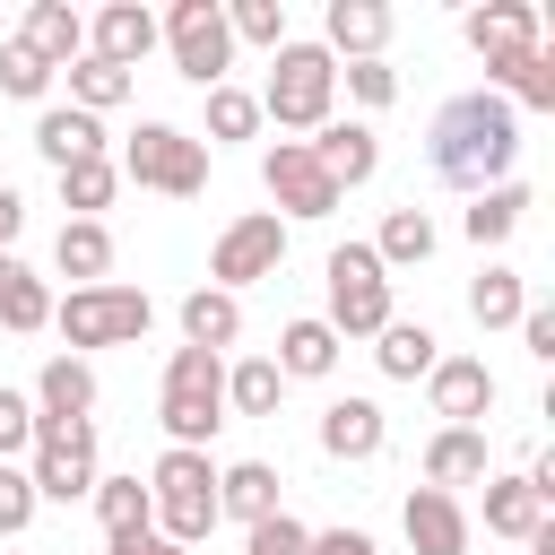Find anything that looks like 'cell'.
Returning <instances> with one entry per match:
<instances>
[{
    "mask_svg": "<svg viewBox=\"0 0 555 555\" xmlns=\"http://www.w3.org/2000/svg\"><path fill=\"white\" fill-rule=\"evenodd\" d=\"M147 512H156V538H173V546H199L208 529H217V460L208 451H156V468H147Z\"/></svg>",
    "mask_w": 555,
    "mask_h": 555,
    "instance_id": "cell-5",
    "label": "cell"
},
{
    "mask_svg": "<svg viewBox=\"0 0 555 555\" xmlns=\"http://www.w3.org/2000/svg\"><path fill=\"white\" fill-rule=\"evenodd\" d=\"M52 182H61V208H69V217H95V208H113V191H121L113 156H87V165H69V173H52Z\"/></svg>",
    "mask_w": 555,
    "mask_h": 555,
    "instance_id": "cell-37",
    "label": "cell"
},
{
    "mask_svg": "<svg viewBox=\"0 0 555 555\" xmlns=\"http://www.w3.org/2000/svg\"><path fill=\"white\" fill-rule=\"evenodd\" d=\"M304 538H312V529H304V520L278 503L269 520H251V529H243V555H304Z\"/></svg>",
    "mask_w": 555,
    "mask_h": 555,
    "instance_id": "cell-43",
    "label": "cell"
},
{
    "mask_svg": "<svg viewBox=\"0 0 555 555\" xmlns=\"http://www.w3.org/2000/svg\"><path fill=\"white\" fill-rule=\"evenodd\" d=\"M0 330H17V338L52 330V286H43L17 251H0Z\"/></svg>",
    "mask_w": 555,
    "mask_h": 555,
    "instance_id": "cell-30",
    "label": "cell"
},
{
    "mask_svg": "<svg viewBox=\"0 0 555 555\" xmlns=\"http://www.w3.org/2000/svg\"><path fill=\"white\" fill-rule=\"evenodd\" d=\"M546 520H555V494H546L529 468H503V477H486V538H512V546H529Z\"/></svg>",
    "mask_w": 555,
    "mask_h": 555,
    "instance_id": "cell-15",
    "label": "cell"
},
{
    "mask_svg": "<svg viewBox=\"0 0 555 555\" xmlns=\"http://www.w3.org/2000/svg\"><path fill=\"white\" fill-rule=\"evenodd\" d=\"M156 416H165V442H173V451H208V434L225 425V356L173 347V356H165Z\"/></svg>",
    "mask_w": 555,
    "mask_h": 555,
    "instance_id": "cell-4",
    "label": "cell"
},
{
    "mask_svg": "<svg viewBox=\"0 0 555 555\" xmlns=\"http://www.w3.org/2000/svg\"><path fill=\"white\" fill-rule=\"evenodd\" d=\"M234 139H260V95L251 87H208V130H199V147H234Z\"/></svg>",
    "mask_w": 555,
    "mask_h": 555,
    "instance_id": "cell-34",
    "label": "cell"
},
{
    "mask_svg": "<svg viewBox=\"0 0 555 555\" xmlns=\"http://www.w3.org/2000/svg\"><path fill=\"white\" fill-rule=\"evenodd\" d=\"M225 35L278 52V43H286V0H225Z\"/></svg>",
    "mask_w": 555,
    "mask_h": 555,
    "instance_id": "cell-38",
    "label": "cell"
},
{
    "mask_svg": "<svg viewBox=\"0 0 555 555\" xmlns=\"http://www.w3.org/2000/svg\"><path fill=\"white\" fill-rule=\"evenodd\" d=\"M35 156H43L52 173H69V165L104 156V121L78 113V104H43V113H35Z\"/></svg>",
    "mask_w": 555,
    "mask_h": 555,
    "instance_id": "cell-22",
    "label": "cell"
},
{
    "mask_svg": "<svg viewBox=\"0 0 555 555\" xmlns=\"http://www.w3.org/2000/svg\"><path fill=\"white\" fill-rule=\"evenodd\" d=\"M460 35H468V52H477L486 69H503V61L538 52V9H529V0H486V9L460 17Z\"/></svg>",
    "mask_w": 555,
    "mask_h": 555,
    "instance_id": "cell-16",
    "label": "cell"
},
{
    "mask_svg": "<svg viewBox=\"0 0 555 555\" xmlns=\"http://www.w3.org/2000/svg\"><path fill=\"white\" fill-rule=\"evenodd\" d=\"M17 234H26V199L17 182H0V251H17Z\"/></svg>",
    "mask_w": 555,
    "mask_h": 555,
    "instance_id": "cell-47",
    "label": "cell"
},
{
    "mask_svg": "<svg viewBox=\"0 0 555 555\" xmlns=\"http://www.w3.org/2000/svg\"><path fill=\"white\" fill-rule=\"evenodd\" d=\"M512 330H520V347H529L538 364H555V304H538V295H529V312H520Z\"/></svg>",
    "mask_w": 555,
    "mask_h": 555,
    "instance_id": "cell-44",
    "label": "cell"
},
{
    "mask_svg": "<svg viewBox=\"0 0 555 555\" xmlns=\"http://www.w3.org/2000/svg\"><path fill=\"white\" fill-rule=\"evenodd\" d=\"M87 52L113 61V69H139V61L156 52V17H147L139 0H104V9L87 17Z\"/></svg>",
    "mask_w": 555,
    "mask_h": 555,
    "instance_id": "cell-20",
    "label": "cell"
},
{
    "mask_svg": "<svg viewBox=\"0 0 555 555\" xmlns=\"http://www.w3.org/2000/svg\"><path fill=\"white\" fill-rule=\"evenodd\" d=\"M304 555H382V546H373L364 529H312V538H304Z\"/></svg>",
    "mask_w": 555,
    "mask_h": 555,
    "instance_id": "cell-45",
    "label": "cell"
},
{
    "mask_svg": "<svg viewBox=\"0 0 555 555\" xmlns=\"http://www.w3.org/2000/svg\"><path fill=\"white\" fill-rule=\"evenodd\" d=\"M278 269H286V217H278V208H243V217L208 243V286H217V295H243V286L278 278Z\"/></svg>",
    "mask_w": 555,
    "mask_h": 555,
    "instance_id": "cell-9",
    "label": "cell"
},
{
    "mask_svg": "<svg viewBox=\"0 0 555 555\" xmlns=\"http://www.w3.org/2000/svg\"><path fill=\"white\" fill-rule=\"evenodd\" d=\"M113 173L139 182V191H165V199H199V191H208V147H199V130H182V121H139V130L121 139Z\"/></svg>",
    "mask_w": 555,
    "mask_h": 555,
    "instance_id": "cell-6",
    "label": "cell"
},
{
    "mask_svg": "<svg viewBox=\"0 0 555 555\" xmlns=\"http://www.w3.org/2000/svg\"><path fill=\"white\" fill-rule=\"evenodd\" d=\"M382 43H390V9L382 0H330V17H321V52L330 61H382Z\"/></svg>",
    "mask_w": 555,
    "mask_h": 555,
    "instance_id": "cell-21",
    "label": "cell"
},
{
    "mask_svg": "<svg viewBox=\"0 0 555 555\" xmlns=\"http://www.w3.org/2000/svg\"><path fill=\"white\" fill-rule=\"evenodd\" d=\"M304 147H312V165L338 182V199H347V191H364V182L382 173V130H373V121H356V113H347V121L330 113V121H321Z\"/></svg>",
    "mask_w": 555,
    "mask_h": 555,
    "instance_id": "cell-12",
    "label": "cell"
},
{
    "mask_svg": "<svg viewBox=\"0 0 555 555\" xmlns=\"http://www.w3.org/2000/svg\"><path fill=\"white\" fill-rule=\"evenodd\" d=\"M520 312H529V278H520L512 260H486V269L468 278V321H477V330H512Z\"/></svg>",
    "mask_w": 555,
    "mask_h": 555,
    "instance_id": "cell-28",
    "label": "cell"
},
{
    "mask_svg": "<svg viewBox=\"0 0 555 555\" xmlns=\"http://www.w3.org/2000/svg\"><path fill=\"white\" fill-rule=\"evenodd\" d=\"M104 555H191V546H173L156 529H121V538H104Z\"/></svg>",
    "mask_w": 555,
    "mask_h": 555,
    "instance_id": "cell-46",
    "label": "cell"
},
{
    "mask_svg": "<svg viewBox=\"0 0 555 555\" xmlns=\"http://www.w3.org/2000/svg\"><path fill=\"white\" fill-rule=\"evenodd\" d=\"M425 399H434V416H442V425H486V416H494V399H503V382H494V364H486V356H442V364L425 373Z\"/></svg>",
    "mask_w": 555,
    "mask_h": 555,
    "instance_id": "cell-13",
    "label": "cell"
},
{
    "mask_svg": "<svg viewBox=\"0 0 555 555\" xmlns=\"http://www.w3.org/2000/svg\"><path fill=\"white\" fill-rule=\"evenodd\" d=\"M434 243H442V234H434V217L408 199V208H390V217H382L373 260H382V269H425V260H434Z\"/></svg>",
    "mask_w": 555,
    "mask_h": 555,
    "instance_id": "cell-32",
    "label": "cell"
},
{
    "mask_svg": "<svg viewBox=\"0 0 555 555\" xmlns=\"http://www.w3.org/2000/svg\"><path fill=\"white\" fill-rule=\"evenodd\" d=\"M373 364H382V382H425V373L442 364V338H434L425 321H390V330L373 338Z\"/></svg>",
    "mask_w": 555,
    "mask_h": 555,
    "instance_id": "cell-31",
    "label": "cell"
},
{
    "mask_svg": "<svg viewBox=\"0 0 555 555\" xmlns=\"http://www.w3.org/2000/svg\"><path fill=\"white\" fill-rule=\"evenodd\" d=\"M35 512H43V503H35V477L0 460V538H26V529H35Z\"/></svg>",
    "mask_w": 555,
    "mask_h": 555,
    "instance_id": "cell-41",
    "label": "cell"
},
{
    "mask_svg": "<svg viewBox=\"0 0 555 555\" xmlns=\"http://www.w3.org/2000/svg\"><path fill=\"white\" fill-rule=\"evenodd\" d=\"M278 399H286V373H278L269 356L225 364V408H234V416H278Z\"/></svg>",
    "mask_w": 555,
    "mask_h": 555,
    "instance_id": "cell-35",
    "label": "cell"
},
{
    "mask_svg": "<svg viewBox=\"0 0 555 555\" xmlns=\"http://www.w3.org/2000/svg\"><path fill=\"white\" fill-rule=\"evenodd\" d=\"M52 269H61L69 286H104V278H113V225H104V217H61Z\"/></svg>",
    "mask_w": 555,
    "mask_h": 555,
    "instance_id": "cell-24",
    "label": "cell"
},
{
    "mask_svg": "<svg viewBox=\"0 0 555 555\" xmlns=\"http://www.w3.org/2000/svg\"><path fill=\"white\" fill-rule=\"evenodd\" d=\"M61 78H69V104H78V113H95V121H104L113 104H130V69H113V61H95V52H78Z\"/></svg>",
    "mask_w": 555,
    "mask_h": 555,
    "instance_id": "cell-33",
    "label": "cell"
},
{
    "mask_svg": "<svg viewBox=\"0 0 555 555\" xmlns=\"http://www.w3.org/2000/svg\"><path fill=\"white\" fill-rule=\"evenodd\" d=\"M399 529H408V555H468V538H477L468 503L460 494H434V486H408Z\"/></svg>",
    "mask_w": 555,
    "mask_h": 555,
    "instance_id": "cell-14",
    "label": "cell"
},
{
    "mask_svg": "<svg viewBox=\"0 0 555 555\" xmlns=\"http://www.w3.org/2000/svg\"><path fill=\"white\" fill-rule=\"evenodd\" d=\"M147 321H156L147 286H121V278H104V286H69V295L52 304L61 356H87V347H139Z\"/></svg>",
    "mask_w": 555,
    "mask_h": 555,
    "instance_id": "cell-3",
    "label": "cell"
},
{
    "mask_svg": "<svg viewBox=\"0 0 555 555\" xmlns=\"http://www.w3.org/2000/svg\"><path fill=\"white\" fill-rule=\"evenodd\" d=\"M338 87H347V95H356L364 113L399 104V69H390V61H347V69H338Z\"/></svg>",
    "mask_w": 555,
    "mask_h": 555,
    "instance_id": "cell-40",
    "label": "cell"
},
{
    "mask_svg": "<svg viewBox=\"0 0 555 555\" xmlns=\"http://www.w3.org/2000/svg\"><path fill=\"white\" fill-rule=\"evenodd\" d=\"M321 278H330V330H338V347L347 338H382L399 312H390V269L373 260V243H338L330 260H321Z\"/></svg>",
    "mask_w": 555,
    "mask_h": 555,
    "instance_id": "cell-7",
    "label": "cell"
},
{
    "mask_svg": "<svg viewBox=\"0 0 555 555\" xmlns=\"http://www.w3.org/2000/svg\"><path fill=\"white\" fill-rule=\"evenodd\" d=\"M260 182H269V199H278V217H286V225H321V217L338 208V182L312 165V147H304V139H278V147L260 156Z\"/></svg>",
    "mask_w": 555,
    "mask_h": 555,
    "instance_id": "cell-11",
    "label": "cell"
},
{
    "mask_svg": "<svg viewBox=\"0 0 555 555\" xmlns=\"http://www.w3.org/2000/svg\"><path fill=\"white\" fill-rule=\"evenodd\" d=\"M173 321H182V347H208V356H225V347L243 338V295H217V286H191V295L173 304Z\"/></svg>",
    "mask_w": 555,
    "mask_h": 555,
    "instance_id": "cell-26",
    "label": "cell"
},
{
    "mask_svg": "<svg viewBox=\"0 0 555 555\" xmlns=\"http://www.w3.org/2000/svg\"><path fill=\"white\" fill-rule=\"evenodd\" d=\"M286 382H330L338 373V330L321 321V312H295L286 330H278V356H269Z\"/></svg>",
    "mask_w": 555,
    "mask_h": 555,
    "instance_id": "cell-25",
    "label": "cell"
},
{
    "mask_svg": "<svg viewBox=\"0 0 555 555\" xmlns=\"http://www.w3.org/2000/svg\"><path fill=\"white\" fill-rule=\"evenodd\" d=\"M520 217H529V182H494V191H477V199L460 208V234H468L477 251H503V243L520 234Z\"/></svg>",
    "mask_w": 555,
    "mask_h": 555,
    "instance_id": "cell-27",
    "label": "cell"
},
{
    "mask_svg": "<svg viewBox=\"0 0 555 555\" xmlns=\"http://www.w3.org/2000/svg\"><path fill=\"white\" fill-rule=\"evenodd\" d=\"M26 477H35V503H87L95 494V416L87 425H43L35 416V451H26Z\"/></svg>",
    "mask_w": 555,
    "mask_h": 555,
    "instance_id": "cell-10",
    "label": "cell"
},
{
    "mask_svg": "<svg viewBox=\"0 0 555 555\" xmlns=\"http://www.w3.org/2000/svg\"><path fill=\"white\" fill-rule=\"evenodd\" d=\"M425 156H434V182H451V191L477 199V191L512 182V165H520V113H512L503 95L468 87V95H451V104L434 113Z\"/></svg>",
    "mask_w": 555,
    "mask_h": 555,
    "instance_id": "cell-1",
    "label": "cell"
},
{
    "mask_svg": "<svg viewBox=\"0 0 555 555\" xmlns=\"http://www.w3.org/2000/svg\"><path fill=\"white\" fill-rule=\"evenodd\" d=\"M35 416L43 425H87L95 416V364L87 356H43V373H35Z\"/></svg>",
    "mask_w": 555,
    "mask_h": 555,
    "instance_id": "cell-17",
    "label": "cell"
},
{
    "mask_svg": "<svg viewBox=\"0 0 555 555\" xmlns=\"http://www.w3.org/2000/svg\"><path fill=\"white\" fill-rule=\"evenodd\" d=\"M312 434H321V451H330V460H382L390 416H382V399H356V390H347V399H330V408H321V425H312Z\"/></svg>",
    "mask_w": 555,
    "mask_h": 555,
    "instance_id": "cell-18",
    "label": "cell"
},
{
    "mask_svg": "<svg viewBox=\"0 0 555 555\" xmlns=\"http://www.w3.org/2000/svg\"><path fill=\"white\" fill-rule=\"evenodd\" d=\"M338 113V61L321 52V43H278L269 52V87H260V121H278V130H295V139H312L321 121Z\"/></svg>",
    "mask_w": 555,
    "mask_h": 555,
    "instance_id": "cell-2",
    "label": "cell"
},
{
    "mask_svg": "<svg viewBox=\"0 0 555 555\" xmlns=\"http://www.w3.org/2000/svg\"><path fill=\"white\" fill-rule=\"evenodd\" d=\"M494 468H486V425H442L434 442H425V486L434 494H460V486H486Z\"/></svg>",
    "mask_w": 555,
    "mask_h": 555,
    "instance_id": "cell-23",
    "label": "cell"
},
{
    "mask_svg": "<svg viewBox=\"0 0 555 555\" xmlns=\"http://www.w3.org/2000/svg\"><path fill=\"white\" fill-rule=\"evenodd\" d=\"M0 95H17V104H43V95H52V69H43L17 35L0 43Z\"/></svg>",
    "mask_w": 555,
    "mask_h": 555,
    "instance_id": "cell-39",
    "label": "cell"
},
{
    "mask_svg": "<svg viewBox=\"0 0 555 555\" xmlns=\"http://www.w3.org/2000/svg\"><path fill=\"white\" fill-rule=\"evenodd\" d=\"M95 520H104V538H121V529H156V512H147V486L139 477H95Z\"/></svg>",
    "mask_w": 555,
    "mask_h": 555,
    "instance_id": "cell-36",
    "label": "cell"
},
{
    "mask_svg": "<svg viewBox=\"0 0 555 555\" xmlns=\"http://www.w3.org/2000/svg\"><path fill=\"white\" fill-rule=\"evenodd\" d=\"M26 451H35V399H26V390H9V382H0V460H9V468H17V460H26Z\"/></svg>",
    "mask_w": 555,
    "mask_h": 555,
    "instance_id": "cell-42",
    "label": "cell"
},
{
    "mask_svg": "<svg viewBox=\"0 0 555 555\" xmlns=\"http://www.w3.org/2000/svg\"><path fill=\"white\" fill-rule=\"evenodd\" d=\"M17 43H26V52H35L52 78H61V69L87 52V17H78L69 0H26V17H17Z\"/></svg>",
    "mask_w": 555,
    "mask_h": 555,
    "instance_id": "cell-19",
    "label": "cell"
},
{
    "mask_svg": "<svg viewBox=\"0 0 555 555\" xmlns=\"http://www.w3.org/2000/svg\"><path fill=\"white\" fill-rule=\"evenodd\" d=\"M156 43L173 52V69L208 95V87H225V69H234V35H225V0H173L165 17H156Z\"/></svg>",
    "mask_w": 555,
    "mask_h": 555,
    "instance_id": "cell-8",
    "label": "cell"
},
{
    "mask_svg": "<svg viewBox=\"0 0 555 555\" xmlns=\"http://www.w3.org/2000/svg\"><path fill=\"white\" fill-rule=\"evenodd\" d=\"M278 512V468L269 460H234V468H217V520H269Z\"/></svg>",
    "mask_w": 555,
    "mask_h": 555,
    "instance_id": "cell-29",
    "label": "cell"
}]
</instances>
